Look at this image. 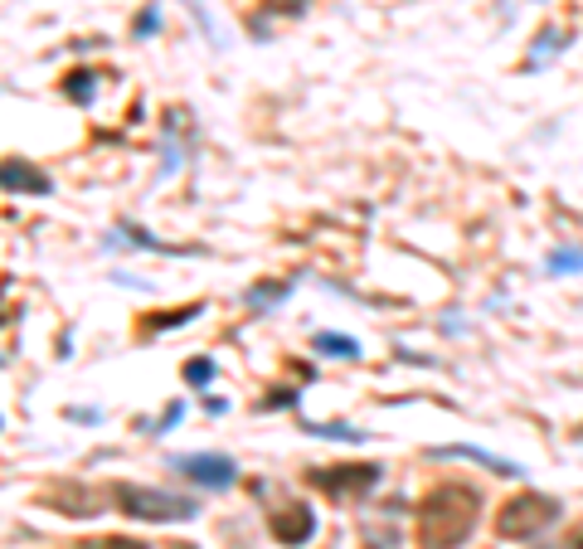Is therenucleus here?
Returning <instances> with one entry per match:
<instances>
[{"instance_id": "obj_1", "label": "nucleus", "mask_w": 583, "mask_h": 549, "mask_svg": "<svg viewBox=\"0 0 583 549\" xmlns=\"http://www.w3.org/2000/svg\"><path fill=\"white\" fill-rule=\"evenodd\" d=\"M477 511H481V496L472 486H462V482L433 486L418 501V520H414L418 544L423 549H457L477 530Z\"/></svg>"}, {"instance_id": "obj_2", "label": "nucleus", "mask_w": 583, "mask_h": 549, "mask_svg": "<svg viewBox=\"0 0 583 549\" xmlns=\"http://www.w3.org/2000/svg\"><path fill=\"white\" fill-rule=\"evenodd\" d=\"M554 520H559V501L545 496V491H525V496L501 505L496 534H501V540H530V534H539L545 525H554Z\"/></svg>"}, {"instance_id": "obj_3", "label": "nucleus", "mask_w": 583, "mask_h": 549, "mask_svg": "<svg viewBox=\"0 0 583 549\" xmlns=\"http://www.w3.org/2000/svg\"><path fill=\"white\" fill-rule=\"evenodd\" d=\"M112 496L132 520H195L200 515V505L185 501V496H170V491H151V486H126L117 482L112 486Z\"/></svg>"}, {"instance_id": "obj_4", "label": "nucleus", "mask_w": 583, "mask_h": 549, "mask_svg": "<svg viewBox=\"0 0 583 549\" xmlns=\"http://www.w3.org/2000/svg\"><path fill=\"white\" fill-rule=\"evenodd\" d=\"M311 482H317L331 501H350V496H365V491L379 486V467H375V462H350V467H317V472H311Z\"/></svg>"}, {"instance_id": "obj_5", "label": "nucleus", "mask_w": 583, "mask_h": 549, "mask_svg": "<svg viewBox=\"0 0 583 549\" xmlns=\"http://www.w3.org/2000/svg\"><path fill=\"white\" fill-rule=\"evenodd\" d=\"M170 467L185 472L190 482H200V486H215V491H229L238 482V462L219 457V453H190V457H176Z\"/></svg>"}, {"instance_id": "obj_6", "label": "nucleus", "mask_w": 583, "mask_h": 549, "mask_svg": "<svg viewBox=\"0 0 583 549\" xmlns=\"http://www.w3.org/2000/svg\"><path fill=\"white\" fill-rule=\"evenodd\" d=\"M273 534L282 544H307L311 534H317V511L311 505H287V511H273Z\"/></svg>"}, {"instance_id": "obj_7", "label": "nucleus", "mask_w": 583, "mask_h": 549, "mask_svg": "<svg viewBox=\"0 0 583 549\" xmlns=\"http://www.w3.org/2000/svg\"><path fill=\"white\" fill-rule=\"evenodd\" d=\"M5 190L10 195H49V175L25 161H5Z\"/></svg>"}, {"instance_id": "obj_8", "label": "nucleus", "mask_w": 583, "mask_h": 549, "mask_svg": "<svg viewBox=\"0 0 583 549\" xmlns=\"http://www.w3.org/2000/svg\"><path fill=\"white\" fill-rule=\"evenodd\" d=\"M433 457H467V462H481L487 472H496V476H520V467L516 462H506V457H496V453H481V447H433Z\"/></svg>"}, {"instance_id": "obj_9", "label": "nucleus", "mask_w": 583, "mask_h": 549, "mask_svg": "<svg viewBox=\"0 0 583 549\" xmlns=\"http://www.w3.org/2000/svg\"><path fill=\"white\" fill-rule=\"evenodd\" d=\"M205 306L200 302H190V306H176V312H151L146 321H141V331L146 335H156V331H170V326H190L195 316H200Z\"/></svg>"}, {"instance_id": "obj_10", "label": "nucleus", "mask_w": 583, "mask_h": 549, "mask_svg": "<svg viewBox=\"0 0 583 549\" xmlns=\"http://www.w3.org/2000/svg\"><path fill=\"white\" fill-rule=\"evenodd\" d=\"M311 345H317L321 355H336V360H355V355H360V341H355V335H340V331H317V335H311Z\"/></svg>"}, {"instance_id": "obj_11", "label": "nucleus", "mask_w": 583, "mask_h": 549, "mask_svg": "<svg viewBox=\"0 0 583 549\" xmlns=\"http://www.w3.org/2000/svg\"><path fill=\"white\" fill-rule=\"evenodd\" d=\"M64 97H68V103H78V107H88L93 97H97V74H88V68H74V74L64 78Z\"/></svg>"}, {"instance_id": "obj_12", "label": "nucleus", "mask_w": 583, "mask_h": 549, "mask_svg": "<svg viewBox=\"0 0 583 549\" xmlns=\"http://www.w3.org/2000/svg\"><path fill=\"white\" fill-rule=\"evenodd\" d=\"M54 496L68 505V515H97L103 511V496H93V491H83V486H59Z\"/></svg>"}, {"instance_id": "obj_13", "label": "nucleus", "mask_w": 583, "mask_h": 549, "mask_svg": "<svg viewBox=\"0 0 583 549\" xmlns=\"http://www.w3.org/2000/svg\"><path fill=\"white\" fill-rule=\"evenodd\" d=\"M559 49H568V35H564V30H554V25H549V30H539V39H535V54L525 59V68H539V64L549 59V54H559Z\"/></svg>"}, {"instance_id": "obj_14", "label": "nucleus", "mask_w": 583, "mask_h": 549, "mask_svg": "<svg viewBox=\"0 0 583 549\" xmlns=\"http://www.w3.org/2000/svg\"><path fill=\"white\" fill-rule=\"evenodd\" d=\"M292 292V277L287 283H263V287H248V306H273Z\"/></svg>"}, {"instance_id": "obj_15", "label": "nucleus", "mask_w": 583, "mask_h": 549, "mask_svg": "<svg viewBox=\"0 0 583 549\" xmlns=\"http://www.w3.org/2000/svg\"><path fill=\"white\" fill-rule=\"evenodd\" d=\"M549 273H583V253L578 248H554L549 253Z\"/></svg>"}, {"instance_id": "obj_16", "label": "nucleus", "mask_w": 583, "mask_h": 549, "mask_svg": "<svg viewBox=\"0 0 583 549\" xmlns=\"http://www.w3.org/2000/svg\"><path fill=\"white\" fill-rule=\"evenodd\" d=\"M156 30H161V5H146V10H141V15L132 20V35L146 39V35H156Z\"/></svg>"}, {"instance_id": "obj_17", "label": "nucleus", "mask_w": 583, "mask_h": 549, "mask_svg": "<svg viewBox=\"0 0 583 549\" xmlns=\"http://www.w3.org/2000/svg\"><path fill=\"white\" fill-rule=\"evenodd\" d=\"M311 433H317V438H340V443H360V438H365V433L350 428V424H317Z\"/></svg>"}, {"instance_id": "obj_18", "label": "nucleus", "mask_w": 583, "mask_h": 549, "mask_svg": "<svg viewBox=\"0 0 583 549\" xmlns=\"http://www.w3.org/2000/svg\"><path fill=\"white\" fill-rule=\"evenodd\" d=\"M209 379H215V360H190L185 364V384L200 389V384H209Z\"/></svg>"}, {"instance_id": "obj_19", "label": "nucleus", "mask_w": 583, "mask_h": 549, "mask_svg": "<svg viewBox=\"0 0 583 549\" xmlns=\"http://www.w3.org/2000/svg\"><path fill=\"white\" fill-rule=\"evenodd\" d=\"M180 418H185V404L176 399V404H166V408H161V418H156V424H151V433H166V428H176Z\"/></svg>"}, {"instance_id": "obj_20", "label": "nucleus", "mask_w": 583, "mask_h": 549, "mask_svg": "<svg viewBox=\"0 0 583 549\" xmlns=\"http://www.w3.org/2000/svg\"><path fill=\"white\" fill-rule=\"evenodd\" d=\"M263 10L267 15H302L307 0H263Z\"/></svg>"}, {"instance_id": "obj_21", "label": "nucleus", "mask_w": 583, "mask_h": 549, "mask_svg": "<svg viewBox=\"0 0 583 549\" xmlns=\"http://www.w3.org/2000/svg\"><path fill=\"white\" fill-rule=\"evenodd\" d=\"M83 549H146V544H141V540H117V534H112V540H93Z\"/></svg>"}, {"instance_id": "obj_22", "label": "nucleus", "mask_w": 583, "mask_h": 549, "mask_svg": "<svg viewBox=\"0 0 583 549\" xmlns=\"http://www.w3.org/2000/svg\"><path fill=\"white\" fill-rule=\"evenodd\" d=\"M68 418H74V424H97V418H103V414H97V408H74V414H68Z\"/></svg>"}]
</instances>
